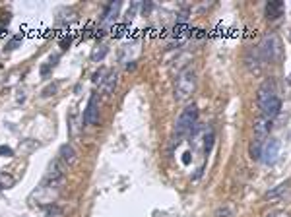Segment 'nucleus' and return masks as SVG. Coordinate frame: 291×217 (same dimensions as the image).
<instances>
[{"mask_svg":"<svg viewBox=\"0 0 291 217\" xmlns=\"http://www.w3.org/2000/svg\"><path fill=\"white\" fill-rule=\"evenodd\" d=\"M198 126V107L196 105H189L181 116L175 122V141H181L187 136H192V132Z\"/></svg>","mask_w":291,"mask_h":217,"instance_id":"f257e3e1","label":"nucleus"},{"mask_svg":"<svg viewBox=\"0 0 291 217\" xmlns=\"http://www.w3.org/2000/svg\"><path fill=\"white\" fill-rule=\"evenodd\" d=\"M260 56L266 62H281L283 58V43L276 33H270L262 39V43L258 45Z\"/></svg>","mask_w":291,"mask_h":217,"instance_id":"f03ea898","label":"nucleus"},{"mask_svg":"<svg viewBox=\"0 0 291 217\" xmlns=\"http://www.w3.org/2000/svg\"><path fill=\"white\" fill-rule=\"evenodd\" d=\"M196 91V72L192 68H185L177 78L175 84V99L177 101H189Z\"/></svg>","mask_w":291,"mask_h":217,"instance_id":"7ed1b4c3","label":"nucleus"},{"mask_svg":"<svg viewBox=\"0 0 291 217\" xmlns=\"http://www.w3.org/2000/svg\"><path fill=\"white\" fill-rule=\"evenodd\" d=\"M99 120V97L97 93H91L88 107L84 111V126H93Z\"/></svg>","mask_w":291,"mask_h":217,"instance_id":"20e7f679","label":"nucleus"},{"mask_svg":"<svg viewBox=\"0 0 291 217\" xmlns=\"http://www.w3.org/2000/svg\"><path fill=\"white\" fill-rule=\"evenodd\" d=\"M279 150H281V141L276 140V138H270V140L264 143V150H262V161H264L266 165H272L276 159H278L279 155Z\"/></svg>","mask_w":291,"mask_h":217,"instance_id":"39448f33","label":"nucleus"},{"mask_svg":"<svg viewBox=\"0 0 291 217\" xmlns=\"http://www.w3.org/2000/svg\"><path fill=\"white\" fill-rule=\"evenodd\" d=\"M274 97H278V93H276V84H274L272 80H266L264 84L258 88L256 103H258V107H262V105H266V103L270 101V99H274Z\"/></svg>","mask_w":291,"mask_h":217,"instance_id":"423d86ee","label":"nucleus"},{"mask_svg":"<svg viewBox=\"0 0 291 217\" xmlns=\"http://www.w3.org/2000/svg\"><path fill=\"white\" fill-rule=\"evenodd\" d=\"M78 161V154L76 150L70 146V143H64L61 146V150H59V163L63 165V169H70V167H74Z\"/></svg>","mask_w":291,"mask_h":217,"instance_id":"0eeeda50","label":"nucleus"},{"mask_svg":"<svg viewBox=\"0 0 291 217\" xmlns=\"http://www.w3.org/2000/svg\"><path fill=\"white\" fill-rule=\"evenodd\" d=\"M270 130H272V120H268V118H264V116L254 118V122H253L254 138H258V140H266L268 134H270Z\"/></svg>","mask_w":291,"mask_h":217,"instance_id":"6e6552de","label":"nucleus"},{"mask_svg":"<svg viewBox=\"0 0 291 217\" xmlns=\"http://www.w3.org/2000/svg\"><path fill=\"white\" fill-rule=\"evenodd\" d=\"M283 12V2L281 0H272L266 4V18L268 20H276Z\"/></svg>","mask_w":291,"mask_h":217,"instance_id":"1a4fd4ad","label":"nucleus"},{"mask_svg":"<svg viewBox=\"0 0 291 217\" xmlns=\"http://www.w3.org/2000/svg\"><path fill=\"white\" fill-rule=\"evenodd\" d=\"M262 150H264V140H258V138H253V141H251V146H249V155H251V159H254V161H258V159L262 157Z\"/></svg>","mask_w":291,"mask_h":217,"instance_id":"9d476101","label":"nucleus"},{"mask_svg":"<svg viewBox=\"0 0 291 217\" xmlns=\"http://www.w3.org/2000/svg\"><path fill=\"white\" fill-rule=\"evenodd\" d=\"M119 2H111L109 6H107V10H105V16H103V24H113L114 20H117V14H119Z\"/></svg>","mask_w":291,"mask_h":217,"instance_id":"9b49d317","label":"nucleus"},{"mask_svg":"<svg viewBox=\"0 0 291 217\" xmlns=\"http://www.w3.org/2000/svg\"><path fill=\"white\" fill-rule=\"evenodd\" d=\"M287 188H289V184L287 182H283V184H279V186H276L272 192H268L266 194V200H270V202H276L278 198H281L285 192H287Z\"/></svg>","mask_w":291,"mask_h":217,"instance_id":"f8f14e48","label":"nucleus"},{"mask_svg":"<svg viewBox=\"0 0 291 217\" xmlns=\"http://www.w3.org/2000/svg\"><path fill=\"white\" fill-rule=\"evenodd\" d=\"M117 72H111L109 76L103 80V91H105V95H111L114 90V86H117Z\"/></svg>","mask_w":291,"mask_h":217,"instance_id":"ddd939ff","label":"nucleus"},{"mask_svg":"<svg viewBox=\"0 0 291 217\" xmlns=\"http://www.w3.org/2000/svg\"><path fill=\"white\" fill-rule=\"evenodd\" d=\"M231 213H233V211H231V207L225 205V207H219V209L215 211V217H231Z\"/></svg>","mask_w":291,"mask_h":217,"instance_id":"4468645a","label":"nucleus"},{"mask_svg":"<svg viewBox=\"0 0 291 217\" xmlns=\"http://www.w3.org/2000/svg\"><path fill=\"white\" fill-rule=\"evenodd\" d=\"M0 155H4V157H12L14 150L12 148H8V146H0Z\"/></svg>","mask_w":291,"mask_h":217,"instance_id":"2eb2a0df","label":"nucleus"},{"mask_svg":"<svg viewBox=\"0 0 291 217\" xmlns=\"http://www.w3.org/2000/svg\"><path fill=\"white\" fill-rule=\"evenodd\" d=\"M54 91H56V86H49L47 90L43 91V97H49V95H54Z\"/></svg>","mask_w":291,"mask_h":217,"instance_id":"dca6fc26","label":"nucleus"},{"mask_svg":"<svg viewBox=\"0 0 291 217\" xmlns=\"http://www.w3.org/2000/svg\"><path fill=\"white\" fill-rule=\"evenodd\" d=\"M20 41H22V35H18V37H14L12 41L8 43V49H16V45H18Z\"/></svg>","mask_w":291,"mask_h":217,"instance_id":"f3484780","label":"nucleus"},{"mask_svg":"<svg viewBox=\"0 0 291 217\" xmlns=\"http://www.w3.org/2000/svg\"><path fill=\"white\" fill-rule=\"evenodd\" d=\"M266 217H289L285 211H272V213H268Z\"/></svg>","mask_w":291,"mask_h":217,"instance_id":"a211bd4d","label":"nucleus"},{"mask_svg":"<svg viewBox=\"0 0 291 217\" xmlns=\"http://www.w3.org/2000/svg\"><path fill=\"white\" fill-rule=\"evenodd\" d=\"M183 163H185V165H189V163H190V154H185V157H183Z\"/></svg>","mask_w":291,"mask_h":217,"instance_id":"6ab92c4d","label":"nucleus"}]
</instances>
